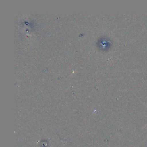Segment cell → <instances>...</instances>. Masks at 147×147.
<instances>
[{"label":"cell","instance_id":"6da1fadb","mask_svg":"<svg viewBox=\"0 0 147 147\" xmlns=\"http://www.w3.org/2000/svg\"><path fill=\"white\" fill-rule=\"evenodd\" d=\"M143 105H144V106H145V107H146V108H147V106H146V105H145V104H144V103H143ZM146 125H147V124H146V125H145V126H146Z\"/></svg>","mask_w":147,"mask_h":147}]
</instances>
